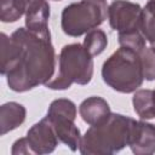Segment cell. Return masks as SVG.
Wrapping results in <instances>:
<instances>
[{
    "label": "cell",
    "instance_id": "1",
    "mask_svg": "<svg viewBox=\"0 0 155 155\" xmlns=\"http://www.w3.org/2000/svg\"><path fill=\"white\" fill-rule=\"evenodd\" d=\"M12 36L21 44V54L15 69L6 75L8 87L15 92H25L50 81L57 67L50 29L36 31L18 28Z\"/></svg>",
    "mask_w": 155,
    "mask_h": 155
},
{
    "label": "cell",
    "instance_id": "2",
    "mask_svg": "<svg viewBox=\"0 0 155 155\" xmlns=\"http://www.w3.org/2000/svg\"><path fill=\"white\" fill-rule=\"evenodd\" d=\"M137 122L130 116L111 113L102 124L91 126L81 137L79 150L84 155H109L130 147Z\"/></svg>",
    "mask_w": 155,
    "mask_h": 155
},
{
    "label": "cell",
    "instance_id": "3",
    "mask_svg": "<svg viewBox=\"0 0 155 155\" xmlns=\"http://www.w3.org/2000/svg\"><path fill=\"white\" fill-rule=\"evenodd\" d=\"M102 78L114 91L121 93L136 92L144 80L139 53L121 46L103 63Z\"/></svg>",
    "mask_w": 155,
    "mask_h": 155
},
{
    "label": "cell",
    "instance_id": "4",
    "mask_svg": "<svg viewBox=\"0 0 155 155\" xmlns=\"http://www.w3.org/2000/svg\"><path fill=\"white\" fill-rule=\"evenodd\" d=\"M93 75V58L81 44L63 46L58 57V73L44 86L67 90L73 84L87 85Z\"/></svg>",
    "mask_w": 155,
    "mask_h": 155
},
{
    "label": "cell",
    "instance_id": "5",
    "mask_svg": "<svg viewBox=\"0 0 155 155\" xmlns=\"http://www.w3.org/2000/svg\"><path fill=\"white\" fill-rule=\"evenodd\" d=\"M108 16L104 0H81L73 2L62 11L61 27L69 36H81L101 25Z\"/></svg>",
    "mask_w": 155,
    "mask_h": 155
},
{
    "label": "cell",
    "instance_id": "6",
    "mask_svg": "<svg viewBox=\"0 0 155 155\" xmlns=\"http://www.w3.org/2000/svg\"><path fill=\"white\" fill-rule=\"evenodd\" d=\"M46 116L50 119L58 140L71 151H76L81 142V134L74 122L76 119L75 103L67 98L54 99L50 104Z\"/></svg>",
    "mask_w": 155,
    "mask_h": 155
},
{
    "label": "cell",
    "instance_id": "7",
    "mask_svg": "<svg viewBox=\"0 0 155 155\" xmlns=\"http://www.w3.org/2000/svg\"><path fill=\"white\" fill-rule=\"evenodd\" d=\"M143 8L134 2L114 0L108 6V19L111 29L119 33L140 30Z\"/></svg>",
    "mask_w": 155,
    "mask_h": 155
},
{
    "label": "cell",
    "instance_id": "8",
    "mask_svg": "<svg viewBox=\"0 0 155 155\" xmlns=\"http://www.w3.org/2000/svg\"><path fill=\"white\" fill-rule=\"evenodd\" d=\"M25 143L30 154H50L58 145L59 140L56 136L53 126L47 116L41 119L39 122L33 125L25 137Z\"/></svg>",
    "mask_w": 155,
    "mask_h": 155
},
{
    "label": "cell",
    "instance_id": "9",
    "mask_svg": "<svg viewBox=\"0 0 155 155\" xmlns=\"http://www.w3.org/2000/svg\"><path fill=\"white\" fill-rule=\"evenodd\" d=\"M25 28L29 30H46L47 21L50 18V5L46 0H22Z\"/></svg>",
    "mask_w": 155,
    "mask_h": 155
},
{
    "label": "cell",
    "instance_id": "10",
    "mask_svg": "<svg viewBox=\"0 0 155 155\" xmlns=\"http://www.w3.org/2000/svg\"><path fill=\"white\" fill-rule=\"evenodd\" d=\"M79 114L82 120L90 126L102 124L111 114L108 102L98 96H92L81 102L79 105Z\"/></svg>",
    "mask_w": 155,
    "mask_h": 155
},
{
    "label": "cell",
    "instance_id": "11",
    "mask_svg": "<svg viewBox=\"0 0 155 155\" xmlns=\"http://www.w3.org/2000/svg\"><path fill=\"white\" fill-rule=\"evenodd\" d=\"M136 155H151L155 153V125L147 121H138L130 144Z\"/></svg>",
    "mask_w": 155,
    "mask_h": 155
},
{
    "label": "cell",
    "instance_id": "12",
    "mask_svg": "<svg viewBox=\"0 0 155 155\" xmlns=\"http://www.w3.org/2000/svg\"><path fill=\"white\" fill-rule=\"evenodd\" d=\"M0 38V71L6 76L19 61L21 44L15 36H8L5 33H1Z\"/></svg>",
    "mask_w": 155,
    "mask_h": 155
},
{
    "label": "cell",
    "instance_id": "13",
    "mask_svg": "<svg viewBox=\"0 0 155 155\" xmlns=\"http://www.w3.org/2000/svg\"><path fill=\"white\" fill-rule=\"evenodd\" d=\"M27 110L17 102H7L0 108V127L1 136L21 126L25 120Z\"/></svg>",
    "mask_w": 155,
    "mask_h": 155
},
{
    "label": "cell",
    "instance_id": "14",
    "mask_svg": "<svg viewBox=\"0 0 155 155\" xmlns=\"http://www.w3.org/2000/svg\"><path fill=\"white\" fill-rule=\"evenodd\" d=\"M133 109L142 120L155 121V101L153 90H138L132 98Z\"/></svg>",
    "mask_w": 155,
    "mask_h": 155
},
{
    "label": "cell",
    "instance_id": "15",
    "mask_svg": "<svg viewBox=\"0 0 155 155\" xmlns=\"http://www.w3.org/2000/svg\"><path fill=\"white\" fill-rule=\"evenodd\" d=\"M140 31L145 40L155 47V0H149L143 8Z\"/></svg>",
    "mask_w": 155,
    "mask_h": 155
},
{
    "label": "cell",
    "instance_id": "16",
    "mask_svg": "<svg viewBox=\"0 0 155 155\" xmlns=\"http://www.w3.org/2000/svg\"><path fill=\"white\" fill-rule=\"evenodd\" d=\"M82 45L88 51V53L92 57H94V56L101 54L107 48L108 36L101 29H92L88 33H86V36H85Z\"/></svg>",
    "mask_w": 155,
    "mask_h": 155
},
{
    "label": "cell",
    "instance_id": "17",
    "mask_svg": "<svg viewBox=\"0 0 155 155\" xmlns=\"http://www.w3.org/2000/svg\"><path fill=\"white\" fill-rule=\"evenodd\" d=\"M0 21L4 23H12L18 21L24 15L22 0H0Z\"/></svg>",
    "mask_w": 155,
    "mask_h": 155
},
{
    "label": "cell",
    "instance_id": "18",
    "mask_svg": "<svg viewBox=\"0 0 155 155\" xmlns=\"http://www.w3.org/2000/svg\"><path fill=\"white\" fill-rule=\"evenodd\" d=\"M145 38L140 30H133L127 33H119V44L120 46L128 47L140 53L145 47Z\"/></svg>",
    "mask_w": 155,
    "mask_h": 155
},
{
    "label": "cell",
    "instance_id": "19",
    "mask_svg": "<svg viewBox=\"0 0 155 155\" xmlns=\"http://www.w3.org/2000/svg\"><path fill=\"white\" fill-rule=\"evenodd\" d=\"M143 78L148 81L155 80V47H144L139 53Z\"/></svg>",
    "mask_w": 155,
    "mask_h": 155
},
{
    "label": "cell",
    "instance_id": "20",
    "mask_svg": "<svg viewBox=\"0 0 155 155\" xmlns=\"http://www.w3.org/2000/svg\"><path fill=\"white\" fill-rule=\"evenodd\" d=\"M153 94H154V101H155V90H153Z\"/></svg>",
    "mask_w": 155,
    "mask_h": 155
},
{
    "label": "cell",
    "instance_id": "21",
    "mask_svg": "<svg viewBox=\"0 0 155 155\" xmlns=\"http://www.w3.org/2000/svg\"><path fill=\"white\" fill-rule=\"evenodd\" d=\"M54 1H59V0H54Z\"/></svg>",
    "mask_w": 155,
    "mask_h": 155
}]
</instances>
